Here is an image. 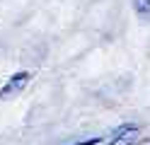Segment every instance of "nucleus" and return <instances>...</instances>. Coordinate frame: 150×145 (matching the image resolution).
Here are the masks:
<instances>
[{"instance_id": "nucleus-1", "label": "nucleus", "mask_w": 150, "mask_h": 145, "mask_svg": "<svg viewBox=\"0 0 150 145\" xmlns=\"http://www.w3.org/2000/svg\"><path fill=\"white\" fill-rule=\"evenodd\" d=\"M138 135H140V128L133 123H124L114 128L107 138V145H136L138 143Z\"/></svg>"}, {"instance_id": "nucleus-2", "label": "nucleus", "mask_w": 150, "mask_h": 145, "mask_svg": "<svg viewBox=\"0 0 150 145\" xmlns=\"http://www.w3.org/2000/svg\"><path fill=\"white\" fill-rule=\"evenodd\" d=\"M29 80H32V75L27 73V70H20V73L10 75V77H7V82L0 87V99H7V97H12V94H17V92H22L24 87L29 85Z\"/></svg>"}, {"instance_id": "nucleus-5", "label": "nucleus", "mask_w": 150, "mask_h": 145, "mask_svg": "<svg viewBox=\"0 0 150 145\" xmlns=\"http://www.w3.org/2000/svg\"><path fill=\"white\" fill-rule=\"evenodd\" d=\"M143 145H150V140H145V143H143Z\"/></svg>"}, {"instance_id": "nucleus-4", "label": "nucleus", "mask_w": 150, "mask_h": 145, "mask_svg": "<svg viewBox=\"0 0 150 145\" xmlns=\"http://www.w3.org/2000/svg\"><path fill=\"white\" fill-rule=\"evenodd\" d=\"M104 140L99 138V135H95V138H90V140H82V143H75V145H102Z\"/></svg>"}, {"instance_id": "nucleus-3", "label": "nucleus", "mask_w": 150, "mask_h": 145, "mask_svg": "<svg viewBox=\"0 0 150 145\" xmlns=\"http://www.w3.org/2000/svg\"><path fill=\"white\" fill-rule=\"evenodd\" d=\"M136 10L140 15H150V0H136Z\"/></svg>"}]
</instances>
